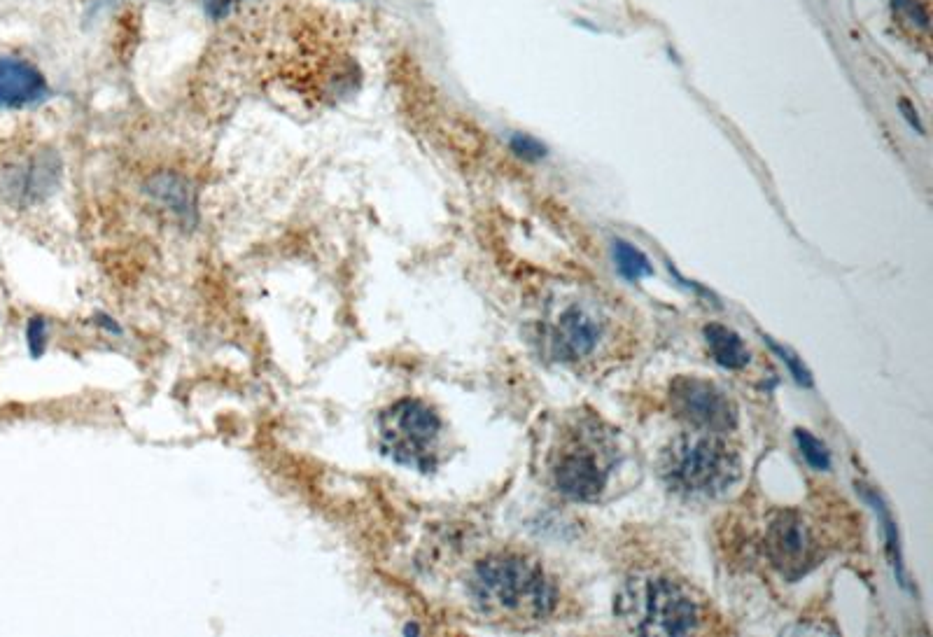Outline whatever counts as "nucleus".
<instances>
[{"label":"nucleus","mask_w":933,"mask_h":637,"mask_svg":"<svg viewBox=\"0 0 933 637\" xmlns=\"http://www.w3.org/2000/svg\"><path fill=\"white\" fill-rule=\"evenodd\" d=\"M469 593L483 614L500 621H542L556 607V588L542 565L518 553L481 560L469 579Z\"/></svg>","instance_id":"obj_1"},{"label":"nucleus","mask_w":933,"mask_h":637,"mask_svg":"<svg viewBox=\"0 0 933 637\" xmlns=\"http://www.w3.org/2000/svg\"><path fill=\"white\" fill-rule=\"evenodd\" d=\"M740 455L712 432H686L663 451L661 472L672 490L691 497H717L740 479Z\"/></svg>","instance_id":"obj_2"},{"label":"nucleus","mask_w":933,"mask_h":637,"mask_svg":"<svg viewBox=\"0 0 933 637\" xmlns=\"http://www.w3.org/2000/svg\"><path fill=\"white\" fill-rule=\"evenodd\" d=\"M614 462L616 448L609 432L600 430L595 420H584L560 437V446L551 455V481L570 500H598Z\"/></svg>","instance_id":"obj_3"},{"label":"nucleus","mask_w":933,"mask_h":637,"mask_svg":"<svg viewBox=\"0 0 933 637\" xmlns=\"http://www.w3.org/2000/svg\"><path fill=\"white\" fill-rule=\"evenodd\" d=\"M616 612L630 630L644 635H684L700 621L691 593L665 577L628 581L616 600Z\"/></svg>","instance_id":"obj_4"},{"label":"nucleus","mask_w":933,"mask_h":637,"mask_svg":"<svg viewBox=\"0 0 933 637\" xmlns=\"http://www.w3.org/2000/svg\"><path fill=\"white\" fill-rule=\"evenodd\" d=\"M376 430L381 451L392 462L418 472L437 467L444 423L423 399L404 397L385 406L378 413Z\"/></svg>","instance_id":"obj_5"},{"label":"nucleus","mask_w":933,"mask_h":637,"mask_svg":"<svg viewBox=\"0 0 933 637\" xmlns=\"http://www.w3.org/2000/svg\"><path fill=\"white\" fill-rule=\"evenodd\" d=\"M672 413L698 432L726 434L738 425V409L717 383L679 376L670 383Z\"/></svg>","instance_id":"obj_6"},{"label":"nucleus","mask_w":933,"mask_h":637,"mask_svg":"<svg viewBox=\"0 0 933 637\" xmlns=\"http://www.w3.org/2000/svg\"><path fill=\"white\" fill-rule=\"evenodd\" d=\"M766 556L784 579L796 581L817 565V542L798 511H780L766 528Z\"/></svg>","instance_id":"obj_7"},{"label":"nucleus","mask_w":933,"mask_h":637,"mask_svg":"<svg viewBox=\"0 0 933 637\" xmlns=\"http://www.w3.org/2000/svg\"><path fill=\"white\" fill-rule=\"evenodd\" d=\"M598 341L600 322L581 306H567L549 329L551 353L565 362H577L591 355Z\"/></svg>","instance_id":"obj_8"},{"label":"nucleus","mask_w":933,"mask_h":637,"mask_svg":"<svg viewBox=\"0 0 933 637\" xmlns=\"http://www.w3.org/2000/svg\"><path fill=\"white\" fill-rule=\"evenodd\" d=\"M49 96L45 75L24 59L0 56V108H28Z\"/></svg>","instance_id":"obj_9"},{"label":"nucleus","mask_w":933,"mask_h":637,"mask_svg":"<svg viewBox=\"0 0 933 637\" xmlns=\"http://www.w3.org/2000/svg\"><path fill=\"white\" fill-rule=\"evenodd\" d=\"M56 175H59V164L52 154H40V157H33L26 164L14 168L7 189L21 201H35L54 187Z\"/></svg>","instance_id":"obj_10"},{"label":"nucleus","mask_w":933,"mask_h":637,"mask_svg":"<svg viewBox=\"0 0 933 637\" xmlns=\"http://www.w3.org/2000/svg\"><path fill=\"white\" fill-rule=\"evenodd\" d=\"M705 341L707 348L714 357V362L726 369H742L749 364V350L745 343L733 329L724 325H707L705 327Z\"/></svg>","instance_id":"obj_11"},{"label":"nucleus","mask_w":933,"mask_h":637,"mask_svg":"<svg viewBox=\"0 0 933 637\" xmlns=\"http://www.w3.org/2000/svg\"><path fill=\"white\" fill-rule=\"evenodd\" d=\"M612 257L621 276L633 280V283L654 273V266L649 264L647 255H644L642 250H637L635 245L621 241V238L612 243Z\"/></svg>","instance_id":"obj_12"},{"label":"nucleus","mask_w":933,"mask_h":637,"mask_svg":"<svg viewBox=\"0 0 933 637\" xmlns=\"http://www.w3.org/2000/svg\"><path fill=\"white\" fill-rule=\"evenodd\" d=\"M861 493H864L866 500L873 504L875 514L880 516L882 525H885L889 560H892V565H894V570H896V577H899L901 584L906 586V574H903V560H901V546H899V530H896V523L892 521V516H889L887 504L882 502V497H880L878 493H875V490H871V488H866V486H864V488H861Z\"/></svg>","instance_id":"obj_13"},{"label":"nucleus","mask_w":933,"mask_h":637,"mask_svg":"<svg viewBox=\"0 0 933 637\" xmlns=\"http://www.w3.org/2000/svg\"><path fill=\"white\" fill-rule=\"evenodd\" d=\"M796 441L798 448H801V455L812 469L824 472V469L831 467V455L826 451V446L817 437H812L808 430H796Z\"/></svg>","instance_id":"obj_14"},{"label":"nucleus","mask_w":933,"mask_h":637,"mask_svg":"<svg viewBox=\"0 0 933 637\" xmlns=\"http://www.w3.org/2000/svg\"><path fill=\"white\" fill-rule=\"evenodd\" d=\"M47 343H49V327H47V320H45V318H40V315H33V318H28V322H26V346H28V355H31L33 360H38V357L45 355Z\"/></svg>","instance_id":"obj_15"},{"label":"nucleus","mask_w":933,"mask_h":637,"mask_svg":"<svg viewBox=\"0 0 933 637\" xmlns=\"http://www.w3.org/2000/svg\"><path fill=\"white\" fill-rule=\"evenodd\" d=\"M509 145H511V152L525 161H539L549 154L542 140L530 136V133H514V136L509 138Z\"/></svg>","instance_id":"obj_16"},{"label":"nucleus","mask_w":933,"mask_h":637,"mask_svg":"<svg viewBox=\"0 0 933 637\" xmlns=\"http://www.w3.org/2000/svg\"><path fill=\"white\" fill-rule=\"evenodd\" d=\"M766 339H768V336H766ZM768 346H770V348H773V350H775V353H777V355H780V360H782L784 364H787V367H789V371H791V376H794V378H796V381H798V383H801V385H808V388H810V385H812V378H810V371H808V369H805V367H803V362H801V360H798V357H796L794 353H791V350H787V348H782V346H780V343H775L773 339H768Z\"/></svg>","instance_id":"obj_17"},{"label":"nucleus","mask_w":933,"mask_h":637,"mask_svg":"<svg viewBox=\"0 0 933 637\" xmlns=\"http://www.w3.org/2000/svg\"><path fill=\"white\" fill-rule=\"evenodd\" d=\"M203 7H206V12L213 19H222L231 12V7H234V0H203Z\"/></svg>","instance_id":"obj_18"},{"label":"nucleus","mask_w":933,"mask_h":637,"mask_svg":"<svg viewBox=\"0 0 933 637\" xmlns=\"http://www.w3.org/2000/svg\"><path fill=\"white\" fill-rule=\"evenodd\" d=\"M901 112H903V117L908 119V124L913 126V129H915L917 133H924V126H922V122H920V115H917V110L913 108V105H910L908 101H901Z\"/></svg>","instance_id":"obj_19"},{"label":"nucleus","mask_w":933,"mask_h":637,"mask_svg":"<svg viewBox=\"0 0 933 637\" xmlns=\"http://www.w3.org/2000/svg\"><path fill=\"white\" fill-rule=\"evenodd\" d=\"M96 325L101 327V329H105V332H110V334H119V332H122V327H119L117 322L112 320L110 315H105V313H98V315H96Z\"/></svg>","instance_id":"obj_20"}]
</instances>
